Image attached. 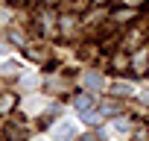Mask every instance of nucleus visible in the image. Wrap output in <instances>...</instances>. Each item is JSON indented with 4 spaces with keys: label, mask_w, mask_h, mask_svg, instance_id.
<instances>
[{
    "label": "nucleus",
    "mask_w": 149,
    "mask_h": 141,
    "mask_svg": "<svg viewBox=\"0 0 149 141\" xmlns=\"http://www.w3.org/2000/svg\"><path fill=\"white\" fill-rule=\"evenodd\" d=\"M76 135H79V126L73 123V121H58L53 126V138L56 141H73Z\"/></svg>",
    "instance_id": "obj_1"
},
{
    "label": "nucleus",
    "mask_w": 149,
    "mask_h": 141,
    "mask_svg": "<svg viewBox=\"0 0 149 141\" xmlns=\"http://www.w3.org/2000/svg\"><path fill=\"white\" fill-rule=\"evenodd\" d=\"M85 85L100 91V88H105V80H102V74H85Z\"/></svg>",
    "instance_id": "obj_2"
},
{
    "label": "nucleus",
    "mask_w": 149,
    "mask_h": 141,
    "mask_svg": "<svg viewBox=\"0 0 149 141\" xmlns=\"http://www.w3.org/2000/svg\"><path fill=\"white\" fill-rule=\"evenodd\" d=\"M91 103H94V94H79L76 100H73V106H76L79 112H85V109H91Z\"/></svg>",
    "instance_id": "obj_3"
},
{
    "label": "nucleus",
    "mask_w": 149,
    "mask_h": 141,
    "mask_svg": "<svg viewBox=\"0 0 149 141\" xmlns=\"http://www.w3.org/2000/svg\"><path fill=\"white\" fill-rule=\"evenodd\" d=\"M108 132H111V135H126V132H129V123H126V121H114V123L108 126Z\"/></svg>",
    "instance_id": "obj_4"
},
{
    "label": "nucleus",
    "mask_w": 149,
    "mask_h": 141,
    "mask_svg": "<svg viewBox=\"0 0 149 141\" xmlns=\"http://www.w3.org/2000/svg\"><path fill=\"white\" fill-rule=\"evenodd\" d=\"M137 88L132 82H114V94H134Z\"/></svg>",
    "instance_id": "obj_5"
},
{
    "label": "nucleus",
    "mask_w": 149,
    "mask_h": 141,
    "mask_svg": "<svg viewBox=\"0 0 149 141\" xmlns=\"http://www.w3.org/2000/svg\"><path fill=\"white\" fill-rule=\"evenodd\" d=\"M41 106H44L41 97H29V100H24V109H26V112H38Z\"/></svg>",
    "instance_id": "obj_6"
},
{
    "label": "nucleus",
    "mask_w": 149,
    "mask_h": 141,
    "mask_svg": "<svg viewBox=\"0 0 149 141\" xmlns=\"http://www.w3.org/2000/svg\"><path fill=\"white\" fill-rule=\"evenodd\" d=\"M0 70H3V74H12V70H21V65H18L15 59H9V62H3V65H0Z\"/></svg>",
    "instance_id": "obj_7"
},
{
    "label": "nucleus",
    "mask_w": 149,
    "mask_h": 141,
    "mask_svg": "<svg viewBox=\"0 0 149 141\" xmlns=\"http://www.w3.org/2000/svg\"><path fill=\"white\" fill-rule=\"evenodd\" d=\"M21 85H24V88H35V85H38V77H35V74H29V77H24V80H21Z\"/></svg>",
    "instance_id": "obj_8"
},
{
    "label": "nucleus",
    "mask_w": 149,
    "mask_h": 141,
    "mask_svg": "<svg viewBox=\"0 0 149 141\" xmlns=\"http://www.w3.org/2000/svg\"><path fill=\"white\" fill-rule=\"evenodd\" d=\"M137 97H140V100H146V103H149V88H140V91H137Z\"/></svg>",
    "instance_id": "obj_9"
}]
</instances>
